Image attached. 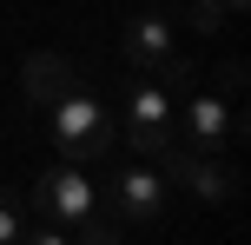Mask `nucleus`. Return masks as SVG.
Wrapping results in <instances>:
<instances>
[{
    "mask_svg": "<svg viewBox=\"0 0 251 245\" xmlns=\"http://www.w3.org/2000/svg\"><path fill=\"white\" fill-rule=\"evenodd\" d=\"M47 126H53V146H60L66 159H106V153H113V139H119L113 106H106L86 80H73V86L47 106Z\"/></svg>",
    "mask_w": 251,
    "mask_h": 245,
    "instance_id": "f257e3e1",
    "label": "nucleus"
},
{
    "mask_svg": "<svg viewBox=\"0 0 251 245\" xmlns=\"http://www.w3.org/2000/svg\"><path fill=\"white\" fill-rule=\"evenodd\" d=\"M33 212H40L47 225H66V232H73V225H86L93 212H100V179H86L79 159L47 166V172L33 179Z\"/></svg>",
    "mask_w": 251,
    "mask_h": 245,
    "instance_id": "f03ea898",
    "label": "nucleus"
},
{
    "mask_svg": "<svg viewBox=\"0 0 251 245\" xmlns=\"http://www.w3.org/2000/svg\"><path fill=\"white\" fill-rule=\"evenodd\" d=\"M165 199H172V179L159 166H119L106 179V219L113 225H159L165 219Z\"/></svg>",
    "mask_w": 251,
    "mask_h": 245,
    "instance_id": "7ed1b4c3",
    "label": "nucleus"
},
{
    "mask_svg": "<svg viewBox=\"0 0 251 245\" xmlns=\"http://www.w3.org/2000/svg\"><path fill=\"white\" fill-rule=\"evenodd\" d=\"M172 126H178L172 86H159L152 73H139L132 93H126V146H132L139 159H159L165 146H172Z\"/></svg>",
    "mask_w": 251,
    "mask_h": 245,
    "instance_id": "20e7f679",
    "label": "nucleus"
},
{
    "mask_svg": "<svg viewBox=\"0 0 251 245\" xmlns=\"http://www.w3.org/2000/svg\"><path fill=\"white\" fill-rule=\"evenodd\" d=\"M159 172L172 186H185L192 199H205V206H225V199L238 192V172H231L218 153H172V146H165V153H159Z\"/></svg>",
    "mask_w": 251,
    "mask_h": 245,
    "instance_id": "39448f33",
    "label": "nucleus"
},
{
    "mask_svg": "<svg viewBox=\"0 0 251 245\" xmlns=\"http://www.w3.org/2000/svg\"><path fill=\"white\" fill-rule=\"evenodd\" d=\"M178 126L192 133V146H199V153H218V146H231L245 133V106H231L225 93H192L185 100V113H178Z\"/></svg>",
    "mask_w": 251,
    "mask_h": 245,
    "instance_id": "423d86ee",
    "label": "nucleus"
},
{
    "mask_svg": "<svg viewBox=\"0 0 251 245\" xmlns=\"http://www.w3.org/2000/svg\"><path fill=\"white\" fill-rule=\"evenodd\" d=\"M119 53H126V66H132V73H159V66L178 53V40H172V13H165V7H139L132 20H126Z\"/></svg>",
    "mask_w": 251,
    "mask_h": 245,
    "instance_id": "0eeeda50",
    "label": "nucleus"
},
{
    "mask_svg": "<svg viewBox=\"0 0 251 245\" xmlns=\"http://www.w3.org/2000/svg\"><path fill=\"white\" fill-rule=\"evenodd\" d=\"M73 80H79V66L66 60V53H26V66H20V93L40 106V113H47V106L60 100Z\"/></svg>",
    "mask_w": 251,
    "mask_h": 245,
    "instance_id": "6e6552de",
    "label": "nucleus"
},
{
    "mask_svg": "<svg viewBox=\"0 0 251 245\" xmlns=\"http://www.w3.org/2000/svg\"><path fill=\"white\" fill-rule=\"evenodd\" d=\"M26 232V219H20V192L13 186H0V245H20Z\"/></svg>",
    "mask_w": 251,
    "mask_h": 245,
    "instance_id": "1a4fd4ad",
    "label": "nucleus"
},
{
    "mask_svg": "<svg viewBox=\"0 0 251 245\" xmlns=\"http://www.w3.org/2000/svg\"><path fill=\"white\" fill-rule=\"evenodd\" d=\"M218 93H225L231 106L245 100V60H225V66H218Z\"/></svg>",
    "mask_w": 251,
    "mask_h": 245,
    "instance_id": "9d476101",
    "label": "nucleus"
},
{
    "mask_svg": "<svg viewBox=\"0 0 251 245\" xmlns=\"http://www.w3.org/2000/svg\"><path fill=\"white\" fill-rule=\"evenodd\" d=\"M20 245H73V232H66V225H47V219H40V232H20Z\"/></svg>",
    "mask_w": 251,
    "mask_h": 245,
    "instance_id": "9b49d317",
    "label": "nucleus"
},
{
    "mask_svg": "<svg viewBox=\"0 0 251 245\" xmlns=\"http://www.w3.org/2000/svg\"><path fill=\"white\" fill-rule=\"evenodd\" d=\"M218 7H225V20H238V13H245V0H218Z\"/></svg>",
    "mask_w": 251,
    "mask_h": 245,
    "instance_id": "f8f14e48",
    "label": "nucleus"
},
{
    "mask_svg": "<svg viewBox=\"0 0 251 245\" xmlns=\"http://www.w3.org/2000/svg\"><path fill=\"white\" fill-rule=\"evenodd\" d=\"M146 7H165V0H146Z\"/></svg>",
    "mask_w": 251,
    "mask_h": 245,
    "instance_id": "ddd939ff",
    "label": "nucleus"
}]
</instances>
